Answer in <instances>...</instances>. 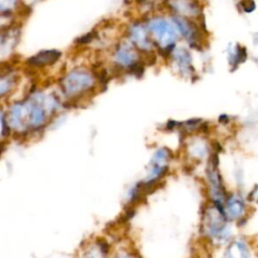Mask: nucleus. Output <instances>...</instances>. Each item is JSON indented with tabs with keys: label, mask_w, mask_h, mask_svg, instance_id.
<instances>
[{
	"label": "nucleus",
	"mask_w": 258,
	"mask_h": 258,
	"mask_svg": "<svg viewBox=\"0 0 258 258\" xmlns=\"http://www.w3.org/2000/svg\"><path fill=\"white\" fill-rule=\"evenodd\" d=\"M226 258H249V251L242 241L233 242L227 249Z\"/></svg>",
	"instance_id": "f03ea898"
},
{
	"label": "nucleus",
	"mask_w": 258,
	"mask_h": 258,
	"mask_svg": "<svg viewBox=\"0 0 258 258\" xmlns=\"http://www.w3.org/2000/svg\"><path fill=\"white\" fill-rule=\"evenodd\" d=\"M137 1H139V2H142V1H144V0H137Z\"/></svg>",
	"instance_id": "0eeeda50"
},
{
	"label": "nucleus",
	"mask_w": 258,
	"mask_h": 258,
	"mask_svg": "<svg viewBox=\"0 0 258 258\" xmlns=\"http://www.w3.org/2000/svg\"><path fill=\"white\" fill-rule=\"evenodd\" d=\"M214 146H215L216 151H221L222 150V147H221V145L218 142H214Z\"/></svg>",
	"instance_id": "39448f33"
},
{
	"label": "nucleus",
	"mask_w": 258,
	"mask_h": 258,
	"mask_svg": "<svg viewBox=\"0 0 258 258\" xmlns=\"http://www.w3.org/2000/svg\"><path fill=\"white\" fill-rule=\"evenodd\" d=\"M94 35H95V32L92 31V32H90V33H88V34H86V35H84V36L79 37L78 39H76V42L79 43V44L88 43V42H90V41L94 38Z\"/></svg>",
	"instance_id": "7ed1b4c3"
},
{
	"label": "nucleus",
	"mask_w": 258,
	"mask_h": 258,
	"mask_svg": "<svg viewBox=\"0 0 258 258\" xmlns=\"http://www.w3.org/2000/svg\"><path fill=\"white\" fill-rule=\"evenodd\" d=\"M175 124H176V122H174V121H169V122L167 123V128L172 129V128L175 126Z\"/></svg>",
	"instance_id": "20e7f679"
},
{
	"label": "nucleus",
	"mask_w": 258,
	"mask_h": 258,
	"mask_svg": "<svg viewBox=\"0 0 258 258\" xmlns=\"http://www.w3.org/2000/svg\"><path fill=\"white\" fill-rule=\"evenodd\" d=\"M227 204V210L228 214L233 219H240L242 218L244 212H245V203L241 199V197L237 195H231L226 200Z\"/></svg>",
	"instance_id": "f257e3e1"
},
{
	"label": "nucleus",
	"mask_w": 258,
	"mask_h": 258,
	"mask_svg": "<svg viewBox=\"0 0 258 258\" xmlns=\"http://www.w3.org/2000/svg\"><path fill=\"white\" fill-rule=\"evenodd\" d=\"M118 258H133L132 256H130L129 254H125V255H121V256H119Z\"/></svg>",
	"instance_id": "423d86ee"
}]
</instances>
